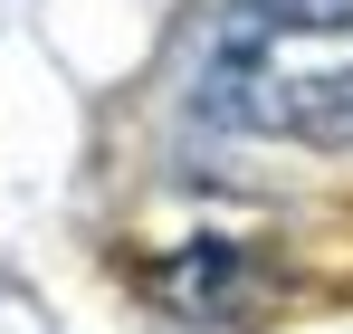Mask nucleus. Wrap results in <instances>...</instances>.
Listing matches in <instances>:
<instances>
[{"mask_svg":"<svg viewBox=\"0 0 353 334\" xmlns=\"http://www.w3.org/2000/svg\"><path fill=\"white\" fill-rule=\"evenodd\" d=\"M153 296L181 306V315H201V325H230L239 306H248V258L220 248V239H201V248H181L153 268Z\"/></svg>","mask_w":353,"mask_h":334,"instance_id":"2","label":"nucleus"},{"mask_svg":"<svg viewBox=\"0 0 353 334\" xmlns=\"http://www.w3.org/2000/svg\"><path fill=\"white\" fill-rule=\"evenodd\" d=\"M210 106L277 144H353V0H239Z\"/></svg>","mask_w":353,"mask_h":334,"instance_id":"1","label":"nucleus"}]
</instances>
